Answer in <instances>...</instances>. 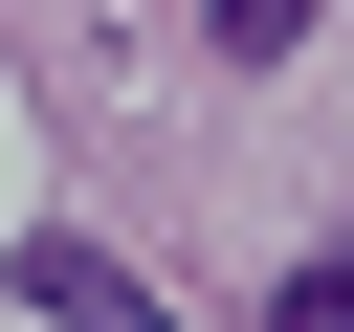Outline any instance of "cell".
Wrapping results in <instances>:
<instances>
[{"mask_svg":"<svg viewBox=\"0 0 354 332\" xmlns=\"http://www.w3.org/2000/svg\"><path fill=\"white\" fill-rule=\"evenodd\" d=\"M22 310H44V332H177V310H155L88 221H22Z\"/></svg>","mask_w":354,"mask_h":332,"instance_id":"1","label":"cell"},{"mask_svg":"<svg viewBox=\"0 0 354 332\" xmlns=\"http://www.w3.org/2000/svg\"><path fill=\"white\" fill-rule=\"evenodd\" d=\"M199 44H221V66H288V44H310V0H199Z\"/></svg>","mask_w":354,"mask_h":332,"instance_id":"2","label":"cell"},{"mask_svg":"<svg viewBox=\"0 0 354 332\" xmlns=\"http://www.w3.org/2000/svg\"><path fill=\"white\" fill-rule=\"evenodd\" d=\"M266 332H354V243H310V266L266 288Z\"/></svg>","mask_w":354,"mask_h":332,"instance_id":"3","label":"cell"}]
</instances>
